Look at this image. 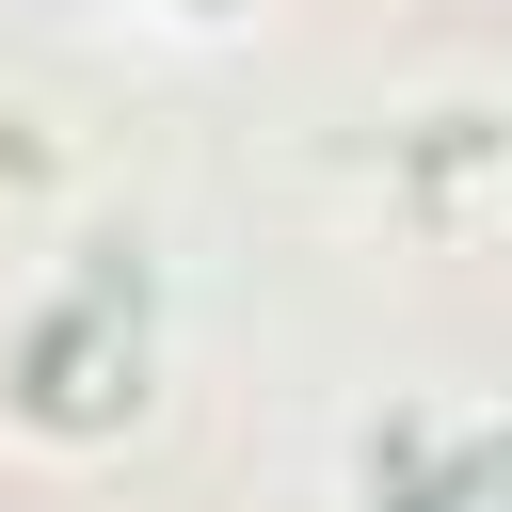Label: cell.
<instances>
[{
	"label": "cell",
	"mask_w": 512,
	"mask_h": 512,
	"mask_svg": "<svg viewBox=\"0 0 512 512\" xmlns=\"http://www.w3.org/2000/svg\"><path fill=\"white\" fill-rule=\"evenodd\" d=\"M464 480H480V464H432V496H400V512H464Z\"/></svg>",
	"instance_id": "cell-1"
}]
</instances>
